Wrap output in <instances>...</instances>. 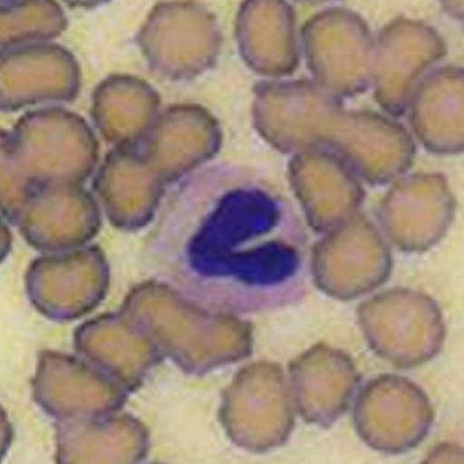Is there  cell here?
Masks as SVG:
<instances>
[{
    "label": "cell",
    "instance_id": "obj_1",
    "mask_svg": "<svg viewBox=\"0 0 464 464\" xmlns=\"http://www.w3.org/2000/svg\"><path fill=\"white\" fill-rule=\"evenodd\" d=\"M371 350L400 369H411L440 353L445 324L439 304L422 292L397 288L364 301L358 311Z\"/></svg>",
    "mask_w": 464,
    "mask_h": 464
},
{
    "label": "cell",
    "instance_id": "obj_2",
    "mask_svg": "<svg viewBox=\"0 0 464 464\" xmlns=\"http://www.w3.org/2000/svg\"><path fill=\"white\" fill-rule=\"evenodd\" d=\"M354 426L371 449L388 454L420 444L434 421L426 392L397 374H381L364 386L354 406Z\"/></svg>",
    "mask_w": 464,
    "mask_h": 464
},
{
    "label": "cell",
    "instance_id": "obj_3",
    "mask_svg": "<svg viewBox=\"0 0 464 464\" xmlns=\"http://www.w3.org/2000/svg\"><path fill=\"white\" fill-rule=\"evenodd\" d=\"M314 266L317 281L330 294L354 299L387 282L392 260L377 230L358 221L317 249Z\"/></svg>",
    "mask_w": 464,
    "mask_h": 464
},
{
    "label": "cell",
    "instance_id": "obj_4",
    "mask_svg": "<svg viewBox=\"0 0 464 464\" xmlns=\"http://www.w3.org/2000/svg\"><path fill=\"white\" fill-rule=\"evenodd\" d=\"M303 414L309 420L328 424L347 407L360 382L350 356L319 348L297 362L293 370Z\"/></svg>",
    "mask_w": 464,
    "mask_h": 464
},
{
    "label": "cell",
    "instance_id": "obj_5",
    "mask_svg": "<svg viewBox=\"0 0 464 464\" xmlns=\"http://www.w3.org/2000/svg\"><path fill=\"white\" fill-rule=\"evenodd\" d=\"M281 378L269 364L256 365L245 374L242 434L251 448H271L289 433L292 415Z\"/></svg>",
    "mask_w": 464,
    "mask_h": 464
},
{
    "label": "cell",
    "instance_id": "obj_6",
    "mask_svg": "<svg viewBox=\"0 0 464 464\" xmlns=\"http://www.w3.org/2000/svg\"><path fill=\"white\" fill-rule=\"evenodd\" d=\"M427 463H462L463 452L459 446L443 444L432 450L425 460Z\"/></svg>",
    "mask_w": 464,
    "mask_h": 464
}]
</instances>
